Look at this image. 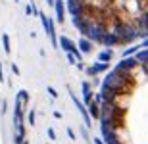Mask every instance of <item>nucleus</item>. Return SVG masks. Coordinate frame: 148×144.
I'll return each mask as SVG.
<instances>
[{
	"mask_svg": "<svg viewBox=\"0 0 148 144\" xmlns=\"http://www.w3.org/2000/svg\"><path fill=\"white\" fill-rule=\"evenodd\" d=\"M54 12H56V21L64 23V21H66L67 2H66V0H56V2H54Z\"/></svg>",
	"mask_w": 148,
	"mask_h": 144,
	"instance_id": "nucleus-5",
	"label": "nucleus"
},
{
	"mask_svg": "<svg viewBox=\"0 0 148 144\" xmlns=\"http://www.w3.org/2000/svg\"><path fill=\"white\" fill-rule=\"evenodd\" d=\"M110 69V63H106V61H96V63H92V66H88L85 71L90 75V77H96L98 73H104Z\"/></svg>",
	"mask_w": 148,
	"mask_h": 144,
	"instance_id": "nucleus-6",
	"label": "nucleus"
},
{
	"mask_svg": "<svg viewBox=\"0 0 148 144\" xmlns=\"http://www.w3.org/2000/svg\"><path fill=\"white\" fill-rule=\"evenodd\" d=\"M46 90H48V94L52 96V98H54V100L58 98V92H56V89H52V87H48V89H46Z\"/></svg>",
	"mask_w": 148,
	"mask_h": 144,
	"instance_id": "nucleus-20",
	"label": "nucleus"
},
{
	"mask_svg": "<svg viewBox=\"0 0 148 144\" xmlns=\"http://www.w3.org/2000/svg\"><path fill=\"white\" fill-rule=\"evenodd\" d=\"M46 134H48V139H50V140H56V131H54L52 127L46 129Z\"/></svg>",
	"mask_w": 148,
	"mask_h": 144,
	"instance_id": "nucleus-18",
	"label": "nucleus"
},
{
	"mask_svg": "<svg viewBox=\"0 0 148 144\" xmlns=\"http://www.w3.org/2000/svg\"><path fill=\"white\" fill-rule=\"evenodd\" d=\"M2 46H4V52L10 56L12 54V44H10V35L8 33H2Z\"/></svg>",
	"mask_w": 148,
	"mask_h": 144,
	"instance_id": "nucleus-12",
	"label": "nucleus"
},
{
	"mask_svg": "<svg viewBox=\"0 0 148 144\" xmlns=\"http://www.w3.org/2000/svg\"><path fill=\"white\" fill-rule=\"evenodd\" d=\"M81 89H83V102L85 104H90L94 100V94H92V85L88 81H83L81 83Z\"/></svg>",
	"mask_w": 148,
	"mask_h": 144,
	"instance_id": "nucleus-7",
	"label": "nucleus"
},
{
	"mask_svg": "<svg viewBox=\"0 0 148 144\" xmlns=\"http://www.w3.org/2000/svg\"><path fill=\"white\" fill-rule=\"evenodd\" d=\"M54 2H56V0H46V4H48V6H52V8H54Z\"/></svg>",
	"mask_w": 148,
	"mask_h": 144,
	"instance_id": "nucleus-25",
	"label": "nucleus"
},
{
	"mask_svg": "<svg viewBox=\"0 0 148 144\" xmlns=\"http://www.w3.org/2000/svg\"><path fill=\"white\" fill-rule=\"evenodd\" d=\"M35 117H37V113H35V110H31L27 113V123L29 125H35Z\"/></svg>",
	"mask_w": 148,
	"mask_h": 144,
	"instance_id": "nucleus-17",
	"label": "nucleus"
},
{
	"mask_svg": "<svg viewBox=\"0 0 148 144\" xmlns=\"http://www.w3.org/2000/svg\"><path fill=\"white\" fill-rule=\"evenodd\" d=\"M12 71H14V75H19V67L16 63H12Z\"/></svg>",
	"mask_w": 148,
	"mask_h": 144,
	"instance_id": "nucleus-23",
	"label": "nucleus"
},
{
	"mask_svg": "<svg viewBox=\"0 0 148 144\" xmlns=\"http://www.w3.org/2000/svg\"><path fill=\"white\" fill-rule=\"evenodd\" d=\"M92 144H106V140H104V139H100V136H94Z\"/></svg>",
	"mask_w": 148,
	"mask_h": 144,
	"instance_id": "nucleus-22",
	"label": "nucleus"
},
{
	"mask_svg": "<svg viewBox=\"0 0 148 144\" xmlns=\"http://www.w3.org/2000/svg\"><path fill=\"white\" fill-rule=\"evenodd\" d=\"M143 48L140 44H135V46H129V48H125L123 50V58H129V56H135L138 52V50Z\"/></svg>",
	"mask_w": 148,
	"mask_h": 144,
	"instance_id": "nucleus-14",
	"label": "nucleus"
},
{
	"mask_svg": "<svg viewBox=\"0 0 148 144\" xmlns=\"http://www.w3.org/2000/svg\"><path fill=\"white\" fill-rule=\"evenodd\" d=\"M60 46L64 50H66V52H73V54L77 56V60L81 61L83 60V52H81V48H79V44H77V42H73L71 39H69V37H66V35H62L60 37Z\"/></svg>",
	"mask_w": 148,
	"mask_h": 144,
	"instance_id": "nucleus-3",
	"label": "nucleus"
},
{
	"mask_svg": "<svg viewBox=\"0 0 148 144\" xmlns=\"http://www.w3.org/2000/svg\"><path fill=\"white\" fill-rule=\"evenodd\" d=\"M69 96H71V100H73V104H75L77 111L81 113V117H83V121H85V125H87V127H90V119H92V115H90V111H88V106L85 104L83 100L77 98V94L73 92V90H69Z\"/></svg>",
	"mask_w": 148,
	"mask_h": 144,
	"instance_id": "nucleus-2",
	"label": "nucleus"
},
{
	"mask_svg": "<svg viewBox=\"0 0 148 144\" xmlns=\"http://www.w3.org/2000/svg\"><path fill=\"white\" fill-rule=\"evenodd\" d=\"M17 2H19V0H17Z\"/></svg>",
	"mask_w": 148,
	"mask_h": 144,
	"instance_id": "nucleus-26",
	"label": "nucleus"
},
{
	"mask_svg": "<svg viewBox=\"0 0 148 144\" xmlns=\"http://www.w3.org/2000/svg\"><path fill=\"white\" fill-rule=\"evenodd\" d=\"M66 133H67V136H69L71 140H77V134L73 133V129H71V127H67V129H66Z\"/></svg>",
	"mask_w": 148,
	"mask_h": 144,
	"instance_id": "nucleus-19",
	"label": "nucleus"
},
{
	"mask_svg": "<svg viewBox=\"0 0 148 144\" xmlns=\"http://www.w3.org/2000/svg\"><path fill=\"white\" fill-rule=\"evenodd\" d=\"M77 44H79V48H81V52H83V54H90L96 42H92V40L88 39V37H85V35H83L81 39H79V42H77Z\"/></svg>",
	"mask_w": 148,
	"mask_h": 144,
	"instance_id": "nucleus-9",
	"label": "nucleus"
},
{
	"mask_svg": "<svg viewBox=\"0 0 148 144\" xmlns=\"http://www.w3.org/2000/svg\"><path fill=\"white\" fill-rule=\"evenodd\" d=\"M140 66L138 63V60L135 58V56H129V58H123V60L117 63V67L115 69H119V71H125V73H135V69Z\"/></svg>",
	"mask_w": 148,
	"mask_h": 144,
	"instance_id": "nucleus-4",
	"label": "nucleus"
},
{
	"mask_svg": "<svg viewBox=\"0 0 148 144\" xmlns=\"http://www.w3.org/2000/svg\"><path fill=\"white\" fill-rule=\"evenodd\" d=\"M79 133H81L83 140H85L87 144H92V140H90V134H88V129H87V125H85V127H81V131H79Z\"/></svg>",
	"mask_w": 148,
	"mask_h": 144,
	"instance_id": "nucleus-16",
	"label": "nucleus"
},
{
	"mask_svg": "<svg viewBox=\"0 0 148 144\" xmlns=\"http://www.w3.org/2000/svg\"><path fill=\"white\" fill-rule=\"evenodd\" d=\"M16 100H19L23 106H27V104H29V92H27V90H17Z\"/></svg>",
	"mask_w": 148,
	"mask_h": 144,
	"instance_id": "nucleus-13",
	"label": "nucleus"
},
{
	"mask_svg": "<svg viewBox=\"0 0 148 144\" xmlns=\"http://www.w3.org/2000/svg\"><path fill=\"white\" fill-rule=\"evenodd\" d=\"M140 46H143V48H148V37L144 39V42H140Z\"/></svg>",
	"mask_w": 148,
	"mask_h": 144,
	"instance_id": "nucleus-24",
	"label": "nucleus"
},
{
	"mask_svg": "<svg viewBox=\"0 0 148 144\" xmlns=\"http://www.w3.org/2000/svg\"><path fill=\"white\" fill-rule=\"evenodd\" d=\"M88 106V111H90V115H92V119H100V102L98 100H92Z\"/></svg>",
	"mask_w": 148,
	"mask_h": 144,
	"instance_id": "nucleus-11",
	"label": "nucleus"
},
{
	"mask_svg": "<svg viewBox=\"0 0 148 144\" xmlns=\"http://www.w3.org/2000/svg\"><path fill=\"white\" fill-rule=\"evenodd\" d=\"M40 12L37 10V6H35V2H31V4L25 6V16H38Z\"/></svg>",
	"mask_w": 148,
	"mask_h": 144,
	"instance_id": "nucleus-15",
	"label": "nucleus"
},
{
	"mask_svg": "<svg viewBox=\"0 0 148 144\" xmlns=\"http://www.w3.org/2000/svg\"><path fill=\"white\" fill-rule=\"evenodd\" d=\"M6 77H4V67H2V61H0V83H4Z\"/></svg>",
	"mask_w": 148,
	"mask_h": 144,
	"instance_id": "nucleus-21",
	"label": "nucleus"
},
{
	"mask_svg": "<svg viewBox=\"0 0 148 144\" xmlns=\"http://www.w3.org/2000/svg\"><path fill=\"white\" fill-rule=\"evenodd\" d=\"M112 58H114V50L110 48V46H106L102 52H98V56H96V60L98 61H106V63H110Z\"/></svg>",
	"mask_w": 148,
	"mask_h": 144,
	"instance_id": "nucleus-10",
	"label": "nucleus"
},
{
	"mask_svg": "<svg viewBox=\"0 0 148 144\" xmlns=\"http://www.w3.org/2000/svg\"><path fill=\"white\" fill-rule=\"evenodd\" d=\"M38 17H40V21H42V27H44V33L50 37V42H52V46L54 48H58L60 46V37L56 35V27H54V19H50L44 12H40L38 14Z\"/></svg>",
	"mask_w": 148,
	"mask_h": 144,
	"instance_id": "nucleus-1",
	"label": "nucleus"
},
{
	"mask_svg": "<svg viewBox=\"0 0 148 144\" xmlns=\"http://www.w3.org/2000/svg\"><path fill=\"white\" fill-rule=\"evenodd\" d=\"M102 44L104 46H115V44H121V39H119V35L115 33V31H108V33H106V37H104V42H102Z\"/></svg>",
	"mask_w": 148,
	"mask_h": 144,
	"instance_id": "nucleus-8",
	"label": "nucleus"
}]
</instances>
